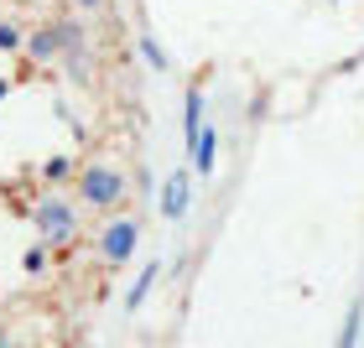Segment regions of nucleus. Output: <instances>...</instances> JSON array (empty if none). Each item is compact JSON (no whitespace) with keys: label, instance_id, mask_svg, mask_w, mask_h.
I'll return each instance as SVG.
<instances>
[{"label":"nucleus","instance_id":"nucleus-1","mask_svg":"<svg viewBox=\"0 0 364 348\" xmlns=\"http://www.w3.org/2000/svg\"><path fill=\"white\" fill-rule=\"evenodd\" d=\"M31 229H37V239L47 250H73L78 239H84V203L73 197V187H47L37 197V208H31Z\"/></svg>","mask_w":364,"mask_h":348},{"label":"nucleus","instance_id":"nucleus-2","mask_svg":"<svg viewBox=\"0 0 364 348\" xmlns=\"http://www.w3.org/2000/svg\"><path fill=\"white\" fill-rule=\"evenodd\" d=\"M73 197L84 203V213H114V208H125V197H130V172L120 167V161H109V156H94V161H78V172H73Z\"/></svg>","mask_w":364,"mask_h":348},{"label":"nucleus","instance_id":"nucleus-3","mask_svg":"<svg viewBox=\"0 0 364 348\" xmlns=\"http://www.w3.org/2000/svg\"><path fill=\"white\" fill-rule=\"evenodd\" d=\"M141 250V224L136 213L114 208V213H99V229H94V260L105 265V271H125L130 260Z\"/></svg>","mask_w":364,"mask_h":348},{"label":"nucleus","instance_id":"nucleus-4","mask_svg":"<svg viewBox=\"0 0 364 348\" xmlns=\"http://www.w3.org/2000/svg\"><path fill=\"white\" fill-rule=\"evenodd\" d=\"M31 62H63V26L58 21H42V26H31L26 31V53Z\"/></svg>","mask_w":364,"mask_h":348},{"label":"nucleus","instance_id":"nucleus-5","mask_svg":"<svg viewBox=\"0 0 364 348\" xmlns=\"http://www.w3.org/2000/svg\"><path fill=\"white\" fill-rule=\"evenodd\" d=\"M188 197H193V172H172L167 187H161V213H167L172 224L188 219Z\"/></svg>","mask_w":364,"mask_h":348},{"label":"nucleus","instance_id":"nucleus-6","mask_svg":"<svg viewBox=\"0 0 364 348\" xmlns=\"http://www.w3.org/2000/svg\"><path fill=\"white\" fill-rule=\"evenodd\" d=\"M188 151H193V177H213V161H219V130L203 125L188 141Z\"/></svg>","mask_w":364,"mask_h":348},{"label":"nucleus","instance_id":"nucleus-7","mask_svg":"<svg viewBox=\"0 0 364 348\" xmlns=\"http://www.w3.org/2000/svg\"><path fill=\"white\" fill-rule=\"evenodd\" d=\"M151 286H156V260H146L141 271H136V281H130V291H125V307L136 312V307L146 302V296H151Z\"/></svg>","mask_w":364,"mask_h":348},{"label":"nucleus","instance_id":"nucleus-8","mask_svg":"<svg viewBox=\"0 0 364 348\" xmlns=\"http://www.w3.org/2000/svg\"><path fill=\"white\" fill-rule=\"evenodd\" d=\"M0 53H6V58L26 53V26H21V21H11V16H0Z\"/></svg>","mask_w":364,"mask_h":348},{"label":"nucleus","instance_id":"nucleus-9","mask_svg":"<svg viewBox=\"0 0 364 348\" xmlns=\"http://www.w3.org/2000/svg\"><path fill=\"white\" fill-rule=\"evenodd\" d=\"M203 125H208V120H203V89L193 84V89H188V114H182V136L193 141V136H198Z\"/></svg>","mask_w":364,"mask_h":348},{"label":"nucleus","instance_id":"nucleus-10","mask_svg":"<svg viewBox=\"0 0 364 348\" xmlns=\"http://www.w3.org/2000/svg\"><path fill=\"white\" fill-rule=\"evenodd\" d=\"M78 172V161L73 156H53V161H42V182H73Z\"/></svg>","mask_w":364,"mask_h":348},{"label":"nucleus","instance_id":"nucleus-11","mask_svg":"<svg viewBox=\"0 0 364 348\" xmlns=\"http://www.w3.org/2000/svg\"><path fill=\"white\" fill-rule=\"evenodd\" d=\"M68 6H73L78 16H105V11H109V0H68Z\"/></svg>","mask_w":364,"mask_h":348}]
</instances>
